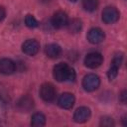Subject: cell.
Instances as JSON below:
<instances>
[{"instance_id": "obj_14", "label": "cell", "mask_w": 127, "mask_h": 127, "mask_svg": "<svg viewBox=\"0 0 127 127\" xmlns=\"http://www.w3.org/2000/svg\"><path fill=\"white\" fill-rule=\"evenodd\" d=\"M46 55L51 59H57L62 54V48L57 44H49L45 48Z\"/></svg>"}, {"instance_id": "obj_9", "label": "cell", "mask_w": 127, "mask_h": 127, "mask_svg": "<svg viewBox=\"0 0 127 127\" xmlns=\"http://www.w3.org/2000/svg\"><path fill=\"white\" fill-rule=\"evenodd\" d=\"M105 38L104 32L99 28H92L87 33V40L91 44H99Z\"/></svg>"}, {"instance_id": "obj_8", "label": "cell", "mask_w": 127, "mask_h": 127, "mask_svg": "<svg viewBox=\"0 0 127 127\" xmlns=\"http://www.w3.org/2000/svg\"><path fill=\"white\" fill-rule=\"evenodd\" d=\"M16 107L21 112H29L34 107V100L29 95H23L16 103Z\"/></svg>"}, {"instance_id": "obj_12", "label": "cell", "mask_w": 127, "mask_h": 127, "mask_svg": "<svg viewBox=\"0 0 127 127\" xmlns=\"http://www.w3.org/2000/svg\"><path fill=\"white\" fill-rule=\"evenodd\" d=\"M16 64L10 59H0V73L8 75L15 71Z\"/></svg>"}, {"instance_id": "obj_22", "label": "cell", "mask_w": 127, "mask_h": 127, "mask_svg": "<svg viewBox=\"0 0 127 127\" xmlns=\"http://www.w3.org/2000/svg\"><path fill=\"white\" fill-rule=\"evenodd\" d=\"M125 97H126V91L124 90L122 93H121V98H122V101L125 102Z\"/></svg>"}, {"instance_id": "obj_13", "label": "cell", "mask_w": 127, "mask_h": 127, "mask_svg": "<svg viewBox=\"0 0 127 127\" xmlns=\"http://www.w3.org/2000/svg\"><path fill=\"white\" fill-rule=\"evenodd\" d=\"M90 117V109L85 106H81L77 108L73 114V120L76 123H83L88 120Z\"/></svg>"}, {"instance_id": "obj_18", "label": "cell", "mask_w": 127, "mask_h": 127, "mask_svg": "<svg viewBox=\"0 0 127 127\" xmlns=\"http://www.w3.org/2000/svg\"><path fill=\"white\" fill-rule=\"evenodd\" d=\"M25 23H26V26L29 28H36L38 26V21L36 20V18L33 15H30V14L26 16Z\"/></svg>"}, {"instance_id": "obj_1", "label": "cell", "mask_w": 127, "mask_h": 127, "mask_svg": "<svg viewBox=\"0 0 127 127\" xmlns=\"http://www.w3.org/2000/svg\"><path fill=\"white\" fill-rule=\"evenodd\" d=\"M53 75L56 80L62 81H73L75 79V71L72 67L64 63H60L54 66Z\"/></svg>"}, {"instance_id": "obj_21", "label": "cell", "mask_w": 127, "mask_h": 127, "mask_svg": "<svg viewBox=\"0 0 127 127\" xmlns=\"http://www.w3.org/2000/svg\"><path fill=\"white\" fill-rule=\"evenodd\" d=\"M6 16V11H5V8L3 6H0V22L5 18Z\"/></svg>"}, {"instance_id": "obj_5", "label": "cell", "mask_w": 127, "mask_h": 127, "mask_svg": "<svg viewBox=\"0 0 127 127\" xmlns=\"http://www.w3.org/2000/svg\"><path fill=\"white\" fill-rule=\"evenodd\" d=\"M119 19V11L115 7H106L102 12V20L105 24H113Z\"/></svg>"}, {"instance_id": "obj_3", "label": "cell", "mask_w": 127, "mask_h": 127, "mask_svg": "<svg viewBox=\"0 0 127 127\" xmlns=\"http://www.w3.org/2000/svg\"><path fill=\"white\" fill-rule=\"evenodd\" d=\"M102 62H103V57L101 56V54L96 52L89 53L84 58V64L88 68H96L101 65Z\"/></svg>"}, {"instance_id": "obj_7", "label": "cell", "mask_w": 127, "mask_h": 127, "mask_svg": "<svg viewBox=\"0 0 127 127\" xmlns=\"http://www.w3.org/2000/svg\"><path fill=\"white\" fill-rule=\"evenodd\" d=\"M40 50V44L37 40L30 39L24 42L22 45V51L28 56H35Z\"/></svg>"}, {"instance_id": "obj_19", "label": "cell", "mask_w": 127, "mask_h": 127, "mask_svg": "<svg viewBox=\"0 0 127 127\" xmlns=\"http://www.w3.org/2000/svg\"><path fill=\"white\" fill-rule=\"evenodd\" d=\"M100 125L104 127H111L114 125V122L110 117H102L100 120Z\"/></svg>"}, {"instance_id": "obj_4", "label": "cell", "mask_w": 127, "mask_h": 127, "mask_svg": "<svg viewBox=\"0 0 127 127\" xmlns=\"http://www.w3.org/2000/svg\"><path fill=\"white\" fill-rule=\"evenodd\" d=\"M57 91L55 86L51 83H44L40 88V95L42 99L46 102H52L56 98Z\"/></svg>"}, {"instance_id": "obj_16", "label": "cell", "mask_w": 127, "mask_h": 127, "mask_svg": "<svg viewBox=\"0 0 127 127\" xmlns=\"http://www.w3.org/2000/svg\"><path fill=\"white\" fill-rule=\"evenodd\" d=\"M67 28H68V31L70 33H73V34H76L78 33L81 28H82V24H81V21L78 20V19H72L71 21H69L67 23Z\"/></svg>"}, {"instance_id": "obj_15", "label": "cell", "mask_w": 127, "mask_h": 127, "mask_svg": "<svg viewBox=\"0 0 127 127\" xmlns=\"http://www.w3.org/2000/svg\"><path fill=\"white\" fill-rule=\"evenodd\" d=\"M31 124H32V126H35V127L44 126L46 124L45 115L43 113H41V112H37V113L33 114L32 119H31Z\"/></svg>"}, {"instance_id": "obj_2", "label": "cell", "mask_w": 127, "mask_h": 127, "mask_svg": "<svg viewBox=\"0 0 127 127\" xmlns=\"http://www.w3.org/2000/svg\"><path fill=\"white\" fill-rule=\"evenodd\" d=\"M100 84V78L98 75L94 73L86 74L82 79V87L85 91L91 92L98 88Z\"/></svg>"}, {"instance_id": "obj_11", "label": "cell", "mask_w": 127, "mask_h": 127, "mask_svg": "<svg viewBox=\"0 0 127 127\" xmlns=\"http://www.w3.org/2000/svg\"><path fill=\"white\" fill-rule=\"evenodd\" d=\"M74 101H75V98H74L73 94L65 92V93H63L59 97L58 104H59L60 107H62L64 109H69V108H71L73 106Z\"/></svg>"}, {"instance_id": "obj_10", "label": "cell", "mask_w": 127, "mask_h": 127, "mask_svg": "<svg viewBox=\"0 0 127 127\" xmlns=\"http://www.w3.org/2000/svg\"><path fill=\"white\" fill-rule=\"evenodd\" d=\"M122 59H123V57H122L121 54L116 55V56L113 58L112 63H111V66H110V68H109V70H108V72H107V76H108V78H109L110 80L114 79V78L117 76L118 69H119V67H120V65H121V63H122Z\"/></svg>"}, {"instance_id": "obj_23", "label": "cell", "mask_w": 127, "mask_h": 127, "mask_svg": "<svg viewBox=\"0 0 127 127\" xmlns=\"http://www.w3.org/2000/svg\"><path fill=\"white\" fill-rule=\"evenodd\" d=\"M70 1H72V2H75V1H77V0H70Z\"/></svg>"}, {"instance_id": "obj_17", "label": "cell", "mask_w": 127, "mask_h": 127, "mask_svg": "<svg viewBox=\"0 0 127 127\" xmlns=\"http://www.w3.org/2000/svg\"><path fill=\"white\" fill-rule=\"evenodd\" d=\"M98 0H83L82 7L87 12H93L97 9Z\"/></svg>"}, {"instance_id": "obj_6", "label": "cell", "mask_w": 127, "mask_h": 127, "mask_svg": "<svg viewBox=\"0 0 127 127\" xmlns=\"http://www.w3.org/2000/svg\"><path fill=\"white\" fill-rule=\"evenodd\" d=\"M67 23H68V17L66 15V13H64L63 11L56 12L52 17V25L56 29H62L64 27H65L67 25Z\"/></svg>"}, {"instance_id": "obj_20", "label": "cell", "mask_w": 127, "mask_h": 127, "mask_svg": "<svg viewBox=\"0 0 127 127\" xmlns=\"http://www.w3.org/2000/svg\"><path fill=\"white\" fill-rule=\"evenodd\" d=\"M6 95H7V92H6V89L4 88V86L2 84H0V101L4 100L6 98Z\"/></svg>"}]
</instances>
